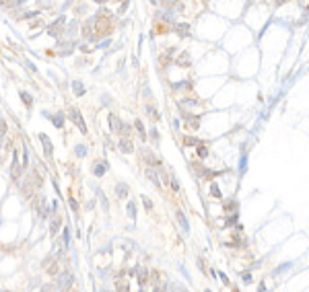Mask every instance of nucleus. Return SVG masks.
Wrapping results in <instances>:
<instances>
[{
  "mask_svg": "<svg viewBox=\"0 0 309 292\" xmlns=\"http://www.w3.org/2000/svg\"><path fill=\"white\" fill-rule=\"evenodd\" d=\"M68 115H70V119H72V122H74L76 126H78V128H81V132H82V134H87V126H85V122H82V115H81V113H78L76 109H70V111H68Z\"/></svg>",
  "mask_w": 309,
  "mask_h": 292,
  "instance_id": "obj_1",
  "label": "nucleus"
},
{
  "mask_svg": "<svg viewBox=\"0 0 309 292\" xmlns=\"http://www.w3.org/2000/svg\"><path fill=\"white\" fill-rule=\"evenodd\" d=\"M43 117H50V119H52V123H54L56 128H62V126H64V115H62V113L50 115V113H46V111H43Z\"/></svg>",
  "mask_w": 309,
  "mask_h": 292,
  "instance_id": "obj_2",
  "label": "nucleus"
},
{
  "mask_svg": "<svg viewBox=\"0 0 309 292\" xmlns=\"http://www.w3.org/2000/svg\"><path fill=\"white\" fill-rule=\"evenodd\" d=\"M39 142H41V146H43V150H46V154H52V142H50V138L46 136V134H39Z\"/></svg>",
  "mask_w": 309,
  "mask_h": 292,
  "instance_id": "obj_3",
  "label": "nucleus"
},
{
  "mask_svg": "<svg viewBox=\"0 0 309 292\" xmlns=\"http://www.w3.org/2000/svg\"><path fill=\"white\" fill-rule=\"evenodd\" d=\"M144 173H146V177L153 181V185H155V187H161V179H159V175L155 173V169H144Z\"/></svg>",
  "mask_w": 309,
  "mask_h": 292,
  "instance_id": "obj_4",
  "label": "nucleus"
},
{
  "mask_svg": "<svg viewBox=\"0 0 309 292\" xmlns=\"http://www.w3.org/2000/svg\"><path fill=\"white\" fill-rule=\"evenodd\" d=\"M72 280H74V278H72V274H70V272H64V274L60 276V288H62V286H64V288H68V286L72 284Z\"/></svg>",
  "mask_w": 309,
  "mask_h": 292,
  "instance_id": "obj_5",
  "label": "nucleus"
},
{
  "mask_svg": "<svg viewBox=\"0 0 309 292\" xmlns=\"http://www.w3.org/2000/svg\"><path fill=\"white\" fill-rule=\"evenodd\" d=\"M105 167H107V165L103 163V161H101V163H93V175H95V177H101L103 173H105Z\"/></svg>",
  "mask_w": 309,
  "mask_h": 292,
  "instance_id": "obj_6",
  "label": "nucleus"
},
{
  "mask_svg": "<svg viewBox=\"0 0 309 292\" xmlns=\"http://www.w3.org/2000/svg\"><path fill=\"white\" fill-rule=\"evenodd\" d=\"M175 218H177V222L181 224V231H184L185 235H188V232H190V224H188V220H185V216H184V214H181V212H177V216H175Z\"/></svg>",
  "mask_w": 309,
  "mask_h": 292,
  "instance_id": "obj_7",
  "label": "nucleus"
},
{
  "mask_svg": "<svg viewBox=\"0 0 309 292\" xmlns=\"http://www.w3.org/2000/svg\"><path fill=\"white\" fill-rule=\"evenodd\" d=\"M116 193H117V197H126V196H128V185H126V183H117Z\"/></svg>",
  "mask_w": 309,
  "mask_h": 292,
  "instance_id": "obj_8",
  "label": "nucleus"
},
{
  "mask_svg": "<svg viewBox=\"0 0 309 292\" xmlns=\"http://www.w3.org/2000/svg\"><path fill=\"white\" fill-rule=\"evenodd\" d=\"M120 150H122L124 154H126V152H132V144L128 142L126 138H122V140H120Z\"/></svg>",
  "mask_w": 309,
  "mask_h": 292,
  "instance_id": "obj_9",
  "label": "nucleus"
},
{
  "mask_svg": "<svg viewBox=\"0 0 309 292\" xmlns=\"http://www.w3.org/2000/svg\"><path fill=\"white\" fill-rule=\"evenodd\" d=\"M72 91H74V95H85V87H82V82L74 80V82H72Z\"/></svg>",
  "mask_w": 309,
  "mask_h": 292,
  "instance_id": "obj_10",
  "label": "nucleus"
},
{
  "mask_svg": "<svg viewBox=\"0 0 309 292\" xmlns=\"http://www.w3.org/2000/svg\"><path fill=\"white\" fill-rule=\"evenodd\" d=\"M109 128H113V130H124V126L117 122L116 115H109Z\"/></svg>",
  "mask_w": 309,
  "mask_h": 292,
  "instance_id": "obj_11",
  "label": "nucleus"
},
{
  "mask_svg": "<svg viewBox=\"0 0 309 292\" xmlns=\"http://www.w3.org/2000/svg\"><path fill=\"white\" fill-rule=\"evenodd\" d=\"M74 152H76V156H87V146L85 144H76Z\"/></svg>",
  "mask_w": 309,
  "mask_h": 292,
  "instance_id": "obj_12",
  "label": "nucleus"
},
{
  "mask_svg": "<svg viewBox=\"0 0 309 292\" xmlns=\"http://www.w3.org/2000/svg\"><path fill=\"white\" fill-rule=\"evenodd\" d=\"M126 208H128V216H130V218H136V206H134V202H128V206H126Z\"/></svg>",
  "mask_w": 309,
  "mask_h": 292,
  "instance_id": "obj_13",
  "label": "nucleus"
},
{
  "mask_svg": "<svg viewBox=\"0 0 309 292\" xmlns=\"http://www.w3.org/2000/svg\"><path fill=\"white\" fill-rule=\"evenodd\" d=\"M19 95H21V99L25 101V105H31V101H33V97L29 95V93H25V91H21Z\"/></svg>",
  "mask_w": 309,
  "mask_h": 292,
  "instance_id": "obj_14",
  "label": "nucleus"
},
{
  "mask_svg": "<svg viewBox=\"0 0 309 292\" xmlns=\"http://www.w3.org/2000/svg\"><path fill=\"white\" fill-rule=\"evenodd\" d=\"M68 243H70V226H64V247L68 249Z\"/></svg>",
  "mask_w": 309,
  "mask_h": 292,
  "instance_id": "obj_15",
  "label": "nucleus"
},
{
  "mask_svg": "<svg viewBox=\"0 0 309 292\" xmlns=\"http://www.w3.org/2000/svg\"><path fill=\"white\" fill-rule=\"evenodd\" d=\"M245 169H247V156L243 154L241 161H239V173H245Z\"/></svg>",
  "mask_w": 309,
  "mask_h": 292,
  "instance_id": "obj_16",
  "label": "nucleus"
},
{
  "mask_svg": "<svg viewBox=\"0 0 309 292\" xmlns=\"http://www.w3.org/2000/svg\"><path fill=\"white\" fill-rule=\"evenodd\" d=\"M134 126H136V130H138V132H140V138H142V140H144V138H146V136H144V126H142V122H140V119H136V123H134Z\"/></svg>",
  "mask_w": 309,
  "mask_h": 292,
  "instance_id": "obj_17",
  "label": "nucleus"
},
{
  "mask_svg": "<svg viewBox=\"0 0 309 292\" xmlns=\"http://www.w3.org/2000/svg\"><path fill=\"white\" fill-rule=\"evenodd\" d=\"M146 111H149V115H151L153 119H159V113H157V111H155L153 107H146Z\"/></svg>",
  "mask_w": 309,
  "mask_h": 292,
  "instance_id": "obj_18",
  "label": "nucleus"
},
{
  "mask_svg": "<svg viewBox=\"0 0 309 292\" xmlns=\"http://www.w3.org/2000/svg\"><path fill=\"white\" fill-rule=\"evenodd\" d=\"M142 202H144V206H146L149 210H151V208H153V202H151V200H149V197H142Z\"/></svg>",
  "mask_w": 309,
  "mask_h": 292,
  "instance_id": "obj_19",
  "label": "nucleus"
},
{
  "mask_svg": "<svg viewBox=\"0 0 309 292\" xmlns=\"http://www.w3.org/2000/svg\"><path fill=\"white\" fill-rule=\"evenodd\" d=\"M151 138H153V140H155V142H157V140H159V134H157V130H155V128L151 130Z\"/></svg>",
  "mask_w": 309,
  "mask_h": 292,
  "instance_id": "obj_20",
  "label": "nucleus"
},
{
  "mask_svg": "<svg viewBox=\"0 0 309 292\" xmlns=\"http://www.w3.org/2000/svg\"><path fill=\"white\" fill-rule=\"evenodd\" d=\"M171 187H173V189H175V191L179 189V183H177V179H175V177H173V179H171Z\"/></svg>",
  "mask_w": 309,
  "mask_h": 292,
  "instance_id": "obj_21",
  "label": "nucleus"
},
{
  "mask_svg": "<svg viewBox=\"0 0 309 292\" xmlns=\"http://www.w3.org/2000/svg\"><path fill=\"white\" fill-rule=\"evenodd\" d=\"M58 224H60V222H58V220H54V222H52V226H50V231L56 232V231H58Z\"/></svg>",
  "mask_w": 309,
  "mask_h": 292,
  "instance_id": "obj_22",
  "label": "nucleus"
},
{
  "mask_svg": "<svg viewBox=\"0 0 309 292\" xmlns=\"http://www.w3.org/2000/svg\"><path fill=\"white\" fill-rule=\"evenodd\" d=\"M210 191H212V196H216V197L220 196V191H219V187H216V185H212V187H210Z\"/></svg>",
  "mask_w": 309,
  "mask_h": 292,
  "instance_id": "obj_23",
  "label": "nucleus"
},
{
  "mask_svg": "<svg viewBox=\"0 0 309 292\" xmlns=\"http://www.w3.org/2000/svg\"><path fill=\"white\" fill-rule=\"evenodd\" d=\"M198 154H200V156H202V158H204V156H206V154H208V152H206V148H204V146H200V150H198Z\"/></svg>",
  "mask_w": 309,
  "mask_h": 292,
  "instance_id": "obj_24",
  "label": "nucleus"
},
{
  "mask_svg": "<svg viewBox=\"0 0 309 292\" xmlns=\"http://www.w3.org/2000/svg\"><path fill=\"white\" fill-rule=\"evenodd\" d=\"M235 222H237V214H233V216L229 218V224H235Z\"/></svg>",
  "mask_w": 309,
  "mask_h": 292,
  "instance_id": "obj_25",
  "label": "nucleus"
},
{
  "mask_svg": "<svg viewBox=\"0 0 309 292\" xmlns=\"http://www.w3.org/2000/svg\"><path fill=\"white\" fill-rule=\"evenodd\" d=\"M243 282H252V276H249V274H243Z\"/></svg>",
  "mask_w": 309,
  "mask_h": 292,
  "instance_id": "obj_26",
  "label": "nucleus"
},
{
  "mask_svg": "<svg viewBox=\"0 0 309 292\" xmlns=\"http://www.w3.org/2000/svg\"><path fill=\"white\" fill-rule=\"evenodd\" d=\"M70 208H72V210H74V212H76V208H78V206H76V202H74V200H70Z\"/></svg>",
  "mask_w": 309,
  "mask_h": 292,
  "instance_id": "obj_27",
  "label": "nucleus"
},
{
  "mask_svg": "<svg viewBox=\"0 0 309 292\" xmlns=\"http://www.w3.org/2000/svg\"><path fill=\"white\" fill-rule=\"evenodd\" d=\"M27 68L31 70V72H35V64H31V62H27Z\"/></svg>",
  "mask_w": 309,
  "mask_h": 292,
  "instance_id": "obj_28",
  "label": "nucleus"
},
{
  "mask_svg": "<svg viewBox=\"0 0 309 292\" xmlns=\"http://www.w3.org/2000/svg\"><path fill=\"white\" fill-rule=\"evenodd\" d=\"M151 2H153V4H155V2H157V0H151Z\"/></svg>",
  "mask_w": 309,
  "mask_h": 292,
  "instance_id": "obj_29",
  "label": "nucleus"
}]
</instances>
